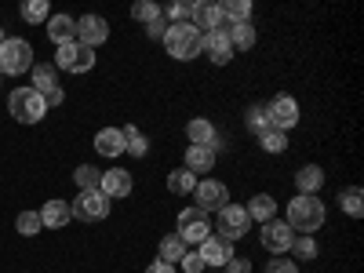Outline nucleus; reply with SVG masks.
Segmentation results:
<instances>
[{
  "label": "nucleus",
  "mask_w": 364,
  "mask_h": 273,
  "mask_svg": "<svg viewBox=\"0 0 364 273\" xmlns=\"http://www.w3.org/2000/svg\"><path fill=\"white\" fill-rule=\"evenodd\" d=\"M200 29L193 22H168L164 29V48L171 58H178V63H190V58H197L200 51Z\"/></svg>",
  "instance_id": "nucleus-1"
},
{
  "label": "nucleus",
  "mask_w": 364,
  "mask_h": 273,
  "mask_svg": "<svg viewBox=\"0 0 364 273\" xmlns=\"http://www.w3.org/2000/svg\"><path fill=\"white\" fill-rule=\"evenodd\" d=\"M295 233H314L324 226V204L321 197H306V193H299L295 200H288V219H284Z\"/></svg>",
  "instance_id": "nucleus-2"
},
{
  "label": "nucleus",
  "mask_w": 364,
  "mask_h": 273,
  "mask_svg": "<svg viewBox=\"0 0 364 273\" xmlns=\"http://www.w3.org/2000/svg\"><path fill=\"white\" fill-rule=\"evenodd\" d=\"M8 109L11 117L18 120V124H37V120H44L48 113V102L37 87H15L11 99H8Z\"/></svg>",
  "instance_id": "nucleus-3"
},
{
  "label": "nucleus",
  "mask_w": 364,
  "mask_h": 273,
  "mask_svg": "<svg viewBox=\"0 0 364 273\" xmlns=\"http://www.w3.org/2000/svg\"><path fill=\"white\" fill-rule=\"evenodd\" d=\"M26 70H33V48L22 37H8L0 44V73L8 77H22Z\"/></svg>",
  "instance_id": "nucleus-4"
},
{
  "label": "nucleus",
  "mask_w": 364,
  "mask_h": 273,
  "mask_svg": "<svg viewBox=\"0 0 364 273\" xmlns=\"http://www.w3.org/2000/svg\"><path fill=\"white\" fill-rule=\"evenodd\" d=\"M70 211H73V219H80V223H99V219L109 215V197L99 193V190H84L70 204Z\"/></svg>",
  "instance_id": "nucleus-5"
},
{
  "label": "nucleus",
  "mask_w": 364,
  "mask_h": 273,
  "mask_svg": "<svg viewBox=\"0 0 364 273\" xmlns=\"http://www.w3.org/2000/svg\"><path fill=\"white\" fill-rule=\"evenodd\" d=\"M91 66H95V51L84 48V44H63L55 55V70H66V73H87Z\"/></svg>",
  "instance_id": "nucleus-6"
},
{
  "label": "nucleus",
  "mask_w": 364,
  "mask_h": 273,
  "mask_svg": "<svg viewBox=\"0 0 364 273\" xmlns=\"http://www.w3.org/2000/svg\"><path fill=\"white\" fill-rule=\"evenodd\" d=\"M178 237L186 240V245H204V240L211 237L208 211H200V208H186V211H178Z\"/></svg>",
  "instance_id": "nucleus-7"
},
{
  "label": "nucleus",
  "mask_w": 364,
  "mask_h": 273,
  "mask_svg": "<svg viewBox=\"0 0 364 273\" xmlns=\"http://www.w3.org/2000/svg\"><path fill=\"white\" fill-rule=\"evenodd\" d=\"M259 240H262V248L269 255H288L291 240H295V230L284 219H269V223H262V237Z\"/></svg>",
  "instance_id": "nucleus-8"
},
{
  "label": "nucleus",
  "mask_w": 364,
  "mask_h": 273,
  "mask_svg": "<svg viewBox=\"0 0 364 273\" xmlns=\"http://www.w3.org/2000/svg\"><path fill=\"white\" fill-rule=\"evenodd\" d=\"M248 230H252V219H248L245 208L226 204V208L219 211V237H223V240H230V245H233V240H240Z\"/></svg>",
  "instance_id": "nucleus-9"
},
{
  "label": "nucleus",
  "mask_w": 364,
  "mask_h": 273,
  "mask_svg": "<svg viewBox=\"0 0 364 273\" xmlns=\"http://www.w3.org/2000/svg\"><path fill=\"white\" fill-rule=\"evenodd\" d=\"M33 87L44 95V102H48V106H63V99H66V91L58 87V70H55L51 63L33 66Z\"/></svg>",
  "instance_id": "nucleus-10"
},
{
  "label": "nucleus",
  "mask_w": 364,
  "mask_h": 273,
  "mask_svg": "<svg viewBox=\"0 0 364 273\" xmlns=\"http://www.w3.org/2000/svg\"><path fill=\"white\" fill-rule=\"evenodd\" d=\"M266 113H269V124L277 128V132H284V135L299 124V102L291 95H277V99L266 106Z\"/></svg>",
  "instance_id": "nucleus-11"
},
{
  "label": "nucleus",
  "mask_w": 364,
  "mask_h": 273,
  "mask_svg": "<svg viewBox=\"0 0 364 273\" xmlns=\"http://www.w3.org/2000/svg\"><path fill=\"white\" fill-rule=\"evenodd\" d=\"M193 193H197V208H200V211H223V208L230 204V190L223 186V182H215V178L197 182Z\"/></svg>",
  "instance_id": "nucleus-12"
},
{
  "label": "nucleus",
  "mask_w": 364,
  "mask_h": 273,
  "mask_svg": "<svg viewBox=\"0 0 364 273\" xmlns=\"http://www.w3.org/2000/svg\"><path fill=\"white\" fill-rule=\"evenodd\" d=\"M106 41H109V22H106V18H99V15H84V18L77 22V44H84V48L95 51V48L106 44Z\"/></svg>",
  "instance_id": "nucleus-13"
},
{
  "label": "nucleus",
  "mask_w": 364,
  "mask_h": 273,
  "mask_svg": "<svg viewBox=\"0 0 364 273\" xmlns=\"http://www.w3.org/2000/svg\"><path fill=\"white\" fill-rule=\"evenodd\" d=\"M200 51H204L215 66H226L230 58H233V48H230L226 29H211V33H204V37H200Z\"/></svg>",
  "instance_id": "nucleus-14"
},
{
  "label": "nucleus",
  "mask_w": 364,
  "mask_h": 273,
  "mask_svg": "<svg viewBox=\"0 0 364 273\" xmlns=\"http://www.w3.org/2000/svg\"><path fill=\"white\" fill-rule=\"evenodd\" d=\"M99 193H106L109 200H113V197H128V193H132V171H124V168H109V171H102V178H99Z\"/></svg>",
  "instance_id": "nucleus-15"
},
{
  "label": "nucleus",
  "mask_w": 364,
  "mask_h": 273,
  "mask_svg": "<svg viewBox=\"0 0 364 273\" xmlns=\"http://www.w3.org/2000/svg\"><path fill=\"white\" fill-rule=\"evenodd\" d=\"M197 255H200L204 266H226L233 259V245H230V240H223V237H208Z\"/></svg>",
  "instance_id": "nucleus-16"
},
{
  "label": "nucleus",
  "mask_w": 364,
  "mask_h": 273,
  "mask_svg": "<svg viewBox=\"0 0 364 273\" xmlns=\"http://www.w3.org/2000/svg\"><path fill=\"white\" fill-rule=\"evenodd\" d=\"M37 215H41V226H51V230H63L70 219H73V211H70V204L66 200H58V197H51L41 211H37Z\"/></svg>",
  "instance_id": "nucleus-17"
},
{
  "label": "nucleus",
  "mask_w": 364,
  "mask_h": 273,
  "mask_svg": "<svg viewBox=\"0 0 364 273\" xmlns=\"http://www.w3.org/2000/svg\"><path fill=\"white\" fill-rule=\"evenodd\" d=\"M48 37H51V44H73L77 41V18H70V15H51L48 18Z\"/></svg>",
  "instance_id": "nucleus-18"
},
{
  "label": "nucleus",
  "mask_w": 364,
  "mask_h": 273,
  "mask_svg": "<svg viewBox=\"0 0 364 273\" xmlns=\"http://www.w3.org/2000/svg\"><path fill=\"white\" fill-rule=\"evenodd\" d=\"M95 149L102 157H120V154H124V132H120V128H102L95 135Z\"/></svg>",
  "instance_id": "nucleus-19"
},
{
  "label": "nucleus",
  "mask_w": 364,
  "mask_h": 273,
  "mask_svg": "<svg viewBox=\"0 0 364 273\" xmlns=\"http://www.w3.org/2000/svg\"><path fill=\"white\" fill-rule=\"evenodd\" d=\"M186 171H193V175H208L211 168H215V154H211L208 146H190L186 149V164H182Z\"/></svg>",
  "instance_id": "nucleus-20"
},
{
  "label": "nucleus",
  "mask_w": 364,
  "mask_h": 273,
  "mask_svg": "<svg viewBox=\"0 0 364 273\" xmlns=\"http://www.w3.org/2000/svg\"><path fill=\"white\" fill-rule=\"evenodd\" d=\"M295 186L299 193H306V197H317V190L324 186V171L317 164H306V168H299L295 171Z\"/></svg>",
  "instance_id": "nucleus-21"
},
{
  "label": "nucleus",
  "mask_w": 364,
  "mask_h": 273,
  "mask_svg": "<svg viewBox=\"0 0 364 273\" xmlns=\"http://www.w3.org/2000/svg\"><path fill=\"white\" fill-rule=\"evenodd\" d=\"M193 26L200 29V33L223 29V11H219V4H193Z\"/></svg>",
  "instance_id": "nucleus-22"
},
{
  "label": "nucleus",
  "mask_w": 364,
  "mask_h": 273,
  "mask_svg": "<svg viewBox=\"0 0 364 273\" xmlns=\"http://www.w3.org/2000/svg\"><path fill=\"white\" fill-rule=\"evenodd\" d=\"M186 135H190V146H211L215 135H219V128L211 124V120H204V117H193L186 124Z\"/></svg>",
  "instance_id": "nucleus-23"
},
{
  "label": "nucleus",
  "mask_w": 364,
  "mask_h": 273,
  "mask_svg": "<svg viewBox=\"0 0 364 273\" xmlns=\"http://www.w3.org/2000/svg\"><path fill=\"white\" fill-rule=\"evenodd\" d=\"M245 211H248V219H255V223H269L273 215H277V200H273L269 193H255Z\"/></svg>",
  "instance_id": "nucleus-24"
},
{
  "label": "nucleus",
  "mask_w": 364,
  "mask_h": 273,
  "mask_svg": "<svg viewBox=\"0 0 364 273\" xmlns=\"http://www.w3.org/2000/svg\"><path fill=\"white\" fill-rule=\"evenodd\" d=\"M226 37H230L233 51H248V48H255V26L252 22H237V26L226 29Z\"/></svg>",
  "instance_id": "nucleus-25"
},
{
  "label": "nucleus",
  "mask_w": 364,
  "mask_h": 273,
  "mask_svg": "<svg viewBox=\"0 0 364 273\" xmlns=\"http://www.w3.org/2000/svg\"><path fill=\"white\" fill-rule=\"evenodd\" d=\"M193 186H197V175H193V171H186V168H175V171H168V190H171L175 197H186V193H193Z\"/></svg>",
  "instance_id": "nucleus-26"
},
{
  "label": "nucleus",
  "mask_w": 364,
  "mask_h": 273,
  "mask_svg": "<svg viewBox=\"0 0 364 273\" xmlns=\"http://www.w3.org/2000/svg\"><path fill=\"white\" fill-rule=\"evenodd\" d=\"M339 208L346 211V215L360 219V211H364V193H360V186H346V190H339Z\"/></svg>",
  "instance_id": "nucleus-27"
},
{
  "label": "nucleus",
  "mask_w": 364,
  "mask_h": 273,
  "mask_svg": "<svg viewBox=\"0 0 364 273\" xmlns=\"http://www.w3.org/2000/svg\"><path fill=\"white\" fill-rule=\"evenodd\" d=\"M219 11H223V22H248L252 18V4L248 0H226V4H219Z\"/></svg>",
  "instance_id": "nucleus-28"
},
{
  "label": "nucleus",
  "mask_w": 364,
  "mask_h": 273,
  "mask_svg": "<svg viewBox=\"0 0 364 273\" xmlns=\"http://www.w3.org/2000/svg\"><path fill=\"white\" fill-rule=\"evenodd\" d=\"M299 262H310V259H317V240L314 237H306V233H295V240H291V248H288Z\"/></svg>",
  "instance_id": "nucleus-29"
},
{
  "label": "nucleus",
  "mask_w": 364,
  "mask_h": 273,
  "mask_svg": "<svg viewBox=\"0 0 364 273\" xmlns=\"http://www.w3.org/2000/svg\"><path fill=\"white\" fill-rule=\"evenodd\" d=\"M182 255H186V240H182L178 233H171V237H164V240H161V262H168V266H171V262H178Z\"/></svg>",
  "instance_id": "nucleus-30"
},
{
  "label": "nucleus",
  "mask_w": 364,
  "mask_h": 273,
  "mask_svg": "<svg viewBox=\"0 0 364 273\" xmlns=\"http://www.w3.org/2000/svg\"><path fill=\"white\" fill-rule=\"evenodd\" d=\"M146 149H149V139H146L139 128H124V154H132V157H146Z\"/></svg>",
  "instance_id": "nucleus-31"
},
{
  "label": "nucleus",
  "mask_w": 364,
  "mask_h": 273,
  "mask_svg": "<svg viewBox=\"0 0 364 273\" xmlns=\"http://www.w3.org/2000/svg\"><path fill=\"white\" fill-rule=\"evenodd\" d=\"M99 178H102V171L91 168V164H80V168L73 171V182L80 186V193H84V190H99Z\"/></svg>",
  "instance_id": "nucleus-32"
},
{
  "label": "nucleus",
  "mask_w": 364,
  "mask_h": 273,
  "mask_svg": "<svg viewBox=\"0 0 364 273\" xmlns=\"http://www.w3.org/2000/svg\"><path fill=\"white\" fill-rule=\"evenodd\" d=\"M161 15H164V8L154 4V0H139V4L132 8V18H135V22H146V26H149V22H157Z\"/></svg>",
  "instance_id": "nucleus-33"
},
{
  "label": "nucleus",
  "mask_w": 364,
  "mask_h": 273,
  "mask_svg": "<svg viewBox=\"0 0 364 273\" xmlns=\"http://www.w3.org/2000/svg\"><path fill=\"white\" fill-rule=\"evenodd\" d=\"M259 142H262L266 154H284V149H288V135H284V132H277V128L262 132V135H259Z\"/></svg>",
  "instance_id": "nucleus-34"
},
{
  "label": "nucleus",
  "mask_w": 364,
  "mask_h": 273,
  "mask_svg": "<svg viewBox=\"0 0 364 273\" xmlns=\"http://www.w3.org/2000/svg\"><path fill=\"white\" fill-rule=\"evenodd\" d=\"M245 124H248L255 135H262V132H269V128H273V124H269L266 106H252V109H248V117H245Z\"/></svg>",
  "instance_id": "nucleus-35"
},
{
  "label": "nucleus",
  "mask_w": 364,
  "mask_h": 273,
  "mask_svg": "<svg viewBox=\"0 0 364 273\" xmlns=\"http://www.w3.org/2000/svg\"><path fill=\"white\" fill-rule=\"evenodd\" d=\"M15 230H18L22 237H37L44 226H41V215H37V211H22V215L15 219Z\"/></svg>",
  "instance_id": "nucleus-36"
},
{
  "label": "nucleus",
  "mask_w": 364,
  "mask_h": 273,
  "mask_svg": "<svg viewBox=\"0 0 364 273\" xmlns=\"http://www.w3.org/2000/svg\"><path fill=\"white\" fill-rule=\"evenodd\" d=\"M22 18L26 22H44L48 18V0H26V4H22Z\"/></svg>",
  "instance_id": "nucleus-37"
},
{
  "label": "nucleus",
  "mask_w": 364,
  "mask_h": 273,
  "mask_svg": "<svg viewBox=\"0 0 364 273\" xmlns=\"http://www.w3.org/2000/svg\"><path fill=\"white\" fill-rule=\"evenodd\" d=\"M164 18H171V22H193V4H190V0H178V4L168 8Z\"/></svg>",
  "instance_id": "nucleus-38"
},
{
  "label": "nucleus",
  "mask_w": 364,
  "mask_h": 273,
  "mask_svg": "<svg viewBox=\"0 0 364 273\" xmlns=\"http://www.w3.org/2000/svg\"><path fill=\"white\" fill-rule=\"evenodd\" d=\"M266 273H299V262H295V259H284V255H277L273 262H266Z\"/></svg>",
  "instance_id": "nucleus-39"
},
{
  "label": "nucleus",
  "mask_w": 364,
  "mask_h": 273,
  "mask_svg": "<svg viewBox=\"0 0 364 273\" xmlns=\"http://www.w3.org/2000/svg\"><path fill=\"white\" fill-rule=\"evenodd\" d=\"M178 262H182V273H200V269H204V262H200V255H197V252H186Z\"/></svg>",
  "instance_id": "nucleus-40"
},
{
  "label": "nucleus",
  "mask_w": 364,
  "mask_h": 273,
  "mask_svg": "<svg viewBox=\"0 0 364 273\" xmlns=\"http://www.w3.org/2000/svg\"><path fill=\"white\" fill-rule=\"evenodd\" d=\"M226 273H252V262H248V259H237V255H233V259L226 262Z\"/></svg>",
  "instance_id": "nucleus-41"
},
{
  "label": "nucleus",
  "mask_w": 364,
  "mask_h": 273,
  "mask_svg": "<svg viewBox=\"0 0 364 273\" xmlns=\"http://www.w3.org/2000/svg\"><path fill=\"white\" fill-rule=\"evenodd\" d=\"M164 29H168V18L161 15L157 22H149V37H154V41H164Z\"/></svg>",
  "instance_id": "nucleus-42"
},
{
  "label": "nucleus",
  "mask_w": 364,
  "mask_h": 273,
  "mask_svg": "<svg viewBox=\"0 0 364 273\" xmlns=\"http://www.w3.org/2000/svg\"><path fill=\"white\" fill-rule=\"evenodd\" d=\"M146 273H175V266H168V262H161V259H157V262H154V266H149Z\"/></svg>",
  "instance_id": "nucleus-43"
},
{
  "label": "nucleus",
  "mask_w": 364,
  "mask_h": 273,
  "mask_svg": "<svg viewBox=\"0 0 364 273\" xmlns=\"http://www.w3.org/2000/svg\"><path fill=\"white\" fill-rule=\"evenodd\" d=\"M4 41H8V37H4V29H0V44H4Z\"/></svg>",
  "instance_id": "nucleus-44"
}]
</instances>
